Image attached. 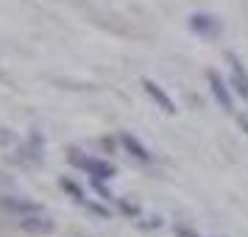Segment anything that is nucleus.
Listing matches in <instances>:
<instances>
[{
	"label": "nucleus",
	"instance_id": "7ed1b4c3",
	"mask_svg": "<svg viewBox=\"0 0 248 237\" xmlns=\"http://www.w3.org/2000/svg\"><path fill=\"white\" fill-rule=\"evenodd\" d=\"M226 64H229V73H232V87L234 92L248 101V67L243 64V59L237 56L234 50H226Z\"/></svg>",
	"mask_w": 248,
	"mask_h": 237
},
{
	"label": "nucleus",
	"instance_id": "9b49d317",
	"mask_svg": "<svg viewBox=\"0 0 248 237\" xmlns=\"http://www.w3.org/2000/svg\"><path fill=\"white\" fill-rule=\"evenodd\" d=\"M117 206H120L125 215H131V218H140V206H137V204H128V201H123V198H117Z\"/></svg>",
	"mask_w": 248,
	"mask_h": 237
},
{
	"label": "nucleus",
	"instance_id": "20e7f679",
	"mask_svg": "<svg viewBox=\"0 0 248 237\" xmlns=\"http://www.w3.org/2000/svg\"><path fill=\"white\" fill-rule=\"evenodd\" d=\"M17 226L23 232H31V235H50L56 229V221L50 218L47 212H39V215H25V218H14Z\"/></svg>",
	"mask_w": 248,
	"mask_h": 237
},
{
	"label": "nucleus",
	"instance_id": "9d476101",
	"mask_svg": "<svg viewBox=\"0 0 248 237\" xmlns=\"http://www.w3.org/2000/svg\"><path fill=\"white\" fill-rule=\"evenodd\" d=\"M92 187H95V192H98V195H101L103 201H117V198H114L112 192L106 190V184H103L101 179H92Z\"/></svg>",
	"mask_w": 248,
	"mask_h": 237
},
{
	"label": "nucleus",
	"instance_id": "ddd939ff",
	"mask_svg": "<svg viewBox=\"0 0 248 237\" xmlns=\"http://www.w3.org/2000/svg\"><path fill=\"white\" fill-rule=\"evenodd\" d=\"M173 235L176 237H201L198 232H192V229H187V226H173Z\"/></svg>",
	"mask_w": 248,
	"mask_h": 237
},
{
	"label": "nucleus",
	"instance_id": "6e6552de",
	"mask_svg": "<svg viewBox=\"0 0 248 237\" xmlns=\"http://www.w3.org/2000/svg\"><path fill=\"white\" fill-rule=\"evenodd\" d=\"M117 140H120V145L128 151V157H134L137 162H151V151H148V148L142 145V142H140L134 134H128V131H120V137H117Z\"/></svg>",
	"mask_w": 248,
	"mask_h": 237
},
{
	"label": "nucleus",
	"instance_id": "1a4fd4ad",
	"mask_svg": "<svg viewBox=\"0 0 248 237\" xmlns=\"http://www.w3.org/2000/svg\"><path fill=\"white\" fill-rule=\"evenodd\" d=\"M59 187H62V190H67L70 195H73V201H76V204H84V201H87V192L81 190L76 181H70V179H59Z\"/></svg>",
	"mask_w": 248,
	"mask_h": 237
},
{
	"label": "nucleus",
	"instance_id": "f257e3e1",
	"mask_svg": "<svg viewBox=\"0 0 248 237\" xmlns=\"http://www.w3.org/2000/svg\"><path fill=\"white\" fill-rule=\"evenodd\" d=\"M70 162L76 165L78 170H84L90 179H101V181H109L117 173L112 162L106 159H98V157H90V154H81V151H70Z\"/></svg>",
	"mask_w": 248,
	"mask_h": 237
},
{
	"label": "nucleus",
	"instance_id": "423d86ee",
	"mask_svg": "<svg viewBox=\"0 0 248 237\" xmlns=\"http://www.w3.org/2000/svg\"><path fill=\"white\" fill-rule=\"evenodd\" d=\"M142 90H145V95L156 103L165 114H176V103H173V98L165 92V87H162V84H156L154 79H142Z\"/></svg>",
	"mask_w": 248,
	"mask_h": 237
},
{
	"label": "nucleus",
	"instance_id": "f8f14e48",
	"mask_svg": "<svg viewBox=\"0 0 248 237\" xmlns=\"http://www.w3.org/2000/svg\"><path fill=\"white\" fill-rule=\"evenodd\" d=\"M81 206H87V209H92V212H95V215H101V218H109V209H106V206H101V204L90 201V198H87V201L81 204Z\"/></svg>",
	"mask_w": 248,
	"mask_h": 237
},
{
	"label": "nucleus",
	"instance_id": "4468645a",
	"mask_svg": "<svg viewBox=\"0 0 248 237\" xmlns=\"http://www.w3.org/2000/svg\"><path fill=\"white\" fill-rule=\"evenodd\" d=\"M237 126H240V128H243V134L248 137V117H246V114H240V117H237Z\"/></svg>",
	"mask_w": 248,
	"mask_h": 237
},
{
	"label": "nucleus",
	"instance_id": "39448f33",
	"mask_svg": "<svg viewBox=\"0 0 248 237\" xmlns=\"http://www.w3.org/2000/svg\"><path fill=\"white\" fill-rule=\"evenodd\" d=\"M206 81H209V90H212L215 101L220 103L226 112H234V95L229 90V84L220 79V73H217V70H209V73H206Z\"/></svg>",
	"mask_w": 248,
	"mask_h": 237
},
{
	"label": "nucleus",
	"instance_id": "0eeeda50",
	"mask_svg": "<svg viewBox=\"0 0 248 237\" xmlns=\"http://www.w3.org/2000/svg\"><path fill=\"white\" fill-rule=\"evenodd\" d=\"M190 28L195 31V34L201 36H215L217 31H220V20L215 17V14H192L190 17Z\"/></svg>",
	"mask_w": 248,
	"mask_h": 237
},
{
	"label": "nucleus",
	"instance_id": "f03ea898",
	"mask_svg": "<svg viewBox=\"0 0 248 237\" xmlns=\"http://www.w3.org/2000/svg\"><path fill=\"white\" fill-rule=\"evenodd\" d=\"M0 209L9 212L12 218H25V215L47 212L39 201H31V198H23V195H0Z\"/></svg>",
	"mask_w": 248,
	"mask_h": 237
}]
</instances>
